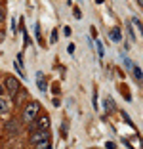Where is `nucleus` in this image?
Masks as SVG:
<instances>
[{
	"instance_id": "nucleus-20",
	"label": "nucleus",
	"mask_w": 143,
	"mask_h": 149,
	"mask_svg": "<svg viewBox=\"0 0 143 149\" xmlns=\"http://www.w3.org/2000/svg\"><path fill=\"white\" fill-rule=\"evenodd\" d=\"M128 33H130V38L132 40H135V35H134V29H132V23L128 25Z\"/></svg>"
},
{
	"instance_id": "nucleus-1",
	"label": "nucleus",
	"mask_w": 143,
	"mask_h": 149,
	"mask_svg": "<svg viewBox=\"0 0 143 149\" xmlns=\"http://www.w3.org/2000/svg\"><path fill=\"white\" fill-rule=\"evenodd\" d=\"M38 111H40V103H38V101H31V103H27L25 111H23V123L35 120L36 115H38Z\"/></svg>"
},
{
	"instance_id": "nucleus-14",
	"label": "nucleus",
	"mask_w": 143,
	"mask_h": 149,
	"mask_svg": "<svg viewBox=\"0 0 143 149\" xmlns=\"http://www.w3.org/2000/svg\"><path fill=\"white\" fill-rule=\"evenodd\" d=\"M35 33H36V38H38V42L42 44L44 40H42V35H40V25H38V23H36V25H35Z\"/></svg>"
},
{
	"instance_id": "nucleus-24",
	"label": "nucleus",
	"mask_w": 143,
	"mask_h": 149,
	"mask_svg": "<svg viewBox=\"0 0 143 149\" xmlns=\"http://www.w3.org/2000/svg\"><path fill=\"white\" fill-rule=\"evenodd\" d=\"M2 19H4V12H2V10H0V21H2Z\"/></svg>"
},
{
	"instance_id": "nucleus-22",
	"label": "nucleus",
	"mask_w": 143,
	"mask_h": 149,
	"mask_svg": "<svg viewBox=\"0 0 143 149\" xmlns=\"http://www.w3.org/2000/svg\"><path fill=\"white\" fill-rule=\"evenodd\" d=\"M63 35H65V36H71V27H65V29H63Z\"/></svg>"
},
{
	"instance_id": "nucleus-10",
	"label": "nucleus",
	"mask_w": 143,
	"mask_h": 149,
	"mask_svg": "<svg viewBox=\"0 0 143 149\" xmlns=\"http://www.w3.org/2000/svg\"><path fill=\"white\" fill-rule=\"evenodd\" d=\"M35 149H52V143L48 140H42V141H38V143H35Z\"/></svg>"
},
{
	"instance_id": "nucleus-11",
	"label": "nucleus",
	"mask_w": 143,
	"mask_h": 149,
	"mask_svg": "<svg viewBox=\"0 0 143 149\" xmlns=\"http://www.w3.org/2000/svg\"><path fill=\"white\" fill-rule=\"evenodd\" d=\"M8 109H10V105H8V101H6L4 97L0 96V115H4V113H6V111H8Z\"/></svg>"
},
{
	"instance_id": "nucleus-17",
	"label": "nucleus",
	"mask_w": 143,
	"mask_h": 149,
	"mask_svg": "<svg viewBox=\"0 0 143 149\" xmlns=\"http://www.w3.org/2000/svg\"><path fill=\"white\" fill-rule=\"evenodd\" d=\"M13 67H15V71H17V74H19V77H25V74H23V69H21V65H19L17 61L13 63Z\"/></svg>"
},
{
	"instance_id": "nucleus-12",
	"label": "nucleus",
	"mask_w": 143,
	"mask_h": 149,
	"mask_svg": "<svg viewBox=\"0 0 143 149\" xmlns=\"http://www.w3.org/2000/svg\"><path fill=\"white\" fill-rule=\"evenodd\" d=\"M132 25H134V27H137V29H139V33L143 35V23L139 21L137 17H132Z\"/></svg>"
},
{
	"instance_id": "nucleus-6",
	"label": "nucleus",
	"mask_w": 143,
	"mask_h": 149,
	"mask_svg": "<svg viewBox=\"0 0 143 149\" xmlns=\"http://www.w3.org/2000/svg\"><path fill=\"white\" fill-rule=\"evenodd\" d=\"M36 84H38V88L42 90V92H46V90H48V82L44 80V73H42V71L36 73Z\"/></svg>"
},
{
	"instance_id": "nucleus-21",
	"label": "nucleus",
	"mask_w": 143,
	"mask_h": 149,
	"mask_svg": "<svg viewBox=\"0 0 143 149\" xmlns=\"http://www.w3.org/2000/svg\"><path fill=\"white\" fill-rule=\"evenodd\" d=\"M117 147V143H113V141H107V143H105V149H115Z\"/></svg>"
},
{
	"instance_id": "nucleus-2",
	"label": "nucleus",
	"mask_w": 143,
	"mask_h": 149,
	"mask_svg": "<svg viewBox=\"0 0 143 149\" xmlns=\"http://www.w3.org/2000/svg\"><path fill=\"white\" fill-rule=\"evenodd\" d=\"M6 90L15 96V94L21 90V84H19V80L15 79V77H8V79H6Z\"/></svg>"
},
{
	"instance_id": "nucleus-8",
	"label": "nucleus",
	"mask_w": 143,
	"mask_h": 149,
	"mask_svg": "<svg viewBox=\"0 0 143 149\" xmlns=\"http://www.w3.org/2000/svg\"><path fill=\"white\" fill-rule=\"evenodd\" d=\"M109 36L115 40V42H120L122 40V29H118V27H115V29H111V33H109Z\"/></svg>"
},
{
	"instance_id": "nucleus-7",
	"label": "nucleus",
	"mask_w": 143,
	"mask_h": 149,
	"mask_svg": "<svg viewBox=\"0 0 143 149\" xmlns=\"http://www.w3.org/2000/svg\"><path fill=\"white\" fill-rule=\"evenodd\" d=\"M6 130L8 132H19V120L17 118H10L6 123Z\"/></svg>"
},
{
	"instance_id": "nucleus-26",
	"label": "nucleus",
	"mask_w": 143,
	"mask_h": 149,
	"mask_svg": "<svg viewBox=\"0 0 143 149\" xmlns=\"http://www.w3.org/2000/svg\"><path fill=\"white\" fill-rule=\"evenodd\" d=\"M141 149H143V140H141Z\"/></svg>"
},
{
	"instance_id": "nucleus-5",
	"label": "nucleus",
	"mask_w": 143,
	"mask_h": 149,
	"mask_svg": "<svg viewBox=\"0 0 143 149\" xmlns=\"http://www.w3.org/2000/svg\"><path fill=\"white\" fill-rule=\"evenodd\" d=\"M103 107H105L107 113H115V111H117V105H115V101H113V97H111V96H107L103 100Z\"/></svg>"
},
{
	"instance_id": "nucleus-23",
	"label": "nucleus",
	"mask_w": 143,
	"mask_h": 149,
	"mask_svg": "<svg viewBox=\"0 0 143 149\" xmlns=\"http://www.w3.org/2000/svg\"><path fill=\"white\" fill-rule=\"evenodd\" d=\"M67 52H69V54H74V44H69V46H67Z\"/></svg>"
},
{
	"instance_id": "nucleus-25",
	"label": "nucleus",
	"mask_w": 143,
	"mask_h": 149,
	"mask_svg": "<svg viewBox=\"0 0 143 149\" xmlns=\"http://www.w3.org/2000/svg\"><path fill=\"white\" fill-rule=\"evenodd\" d=\"M95 2H97V4H103V0H95Z\"/></svg>"
},
{
	"instance_id": "nucleus-19",
	"label": "nucleus",
	"mask_w": 143,
	"mask_h": 149,
	"mask_svg": "<svg viewBox=\"0 0 143 149\" xmlns=\"http://www.w3.org/2000/svg\"><path fill=\"white\" fill-rule=\"evenodd\" d=\"M12 33H13V35L17 33V23H15V17L12 19Z\"/></svg>"
},
{
	"instance_id": "nucleus-18",
	"label": "nucleus",
	"mask_w": 143,
	"mask_h": 149,
	"mask_svg": "<svg viewBox=\"0 0 143 149\" xmlns=\"http://www.w3.org/2000/svg\"><path fill=\"white\" fill-rule=\"evenodd\" d=\"M73 15H74V17H76V19H82V12H80V10H78V8H74Z\"/></svg>"
},
{
	"instance_id": "nucleus-3",
	"label": "nucleus",
	"mask_w": 143,
	"mask_h": 149,
	"mask_svg": "<svg viewBox=\"0 0 143 149\" xmlns=\"http://www.w3.org/2000/svg\"><path fill=\"white\" fill-rule=\"evenodd\" d=\"M48 128H50V117L48 115L38 117L35 120V124H33V130H48Z\"/></svg>"
},
{
	"instance_id": "nucleus-9",
	"label": "nucleus",
	"mask_w": 143,
	"mask_h": 149,
	"mask_svg": "<svg viewBox=\"0 0 143 149\" xmlns=\"http://www.w3.org/2000/svg\"><path fill=\"white\" fill-rule=\"evenodd\" d=\"M132 71H134V77H135V80H137V82H141V80H143V71H141V67L134 65V67H132Z\"/></svg>"
},
{
	"instance_id": "nucleus-16",
	"label": "nucleus",
	"mask_w": 143,
	"mask_h": 149,
	"mask_svg": "<svg viewBox=\"0 0 143 149\" xmlns=\"http://www.w3.org/2000/svg\"><path fill=\"white\" fill-rule=\"evenodd\" d=\"M50 42H52V44H56V42H57V29H53V31H52V36H50Z\"/></svg>"
},
{
	"instance_id": "nucleus-4",
	"label": "nucleus",
	"mask_w": 143,
	"mask_h": 149,
	"mask_svg": "<svg viewBox=\"0 0 143 149\" xmlns=\"http://www.w3.org/2000/svg\"><path fill=\"white\" fill-rule=\"evenodd\" d=\"M42 140H48V130H35L33 134H31V143L33 145L38 143V141H42Z\"/></svg>"
},
{
	"instance_id": "nucleus-13",
	"label": "nucleus",
	"mask_w": 143,
	"mask_h": 149,
	"mask_svg": "<svg viewBox=\"0 0 143 149\" xmlns=\"http://www.w3.org/2000/svg\"><path fill=\"white\" fill-rule=\"evenodd\" d=\"M95 44H97V54H99V57H103V56H105V48H103V44H101L99 40H97Z\"/></svg>"
},
{
	"instance_id": "nucleus-15",
	"label": "nucleus",
	"mask_w": 143,
	"mask_h": 149,
	"mask_svg": "<svg viewBox=\"0 0 143 149\" xmlns=\"http://www.w3.org/2000/svg\"><path fill=\"white\" fill-rule=\"evenodd\" d=\"M122 117H124V120H126V124H130V126H134V120L130 118V115L126 113V111H122Z\"/></svg>"
}]
</instances>
